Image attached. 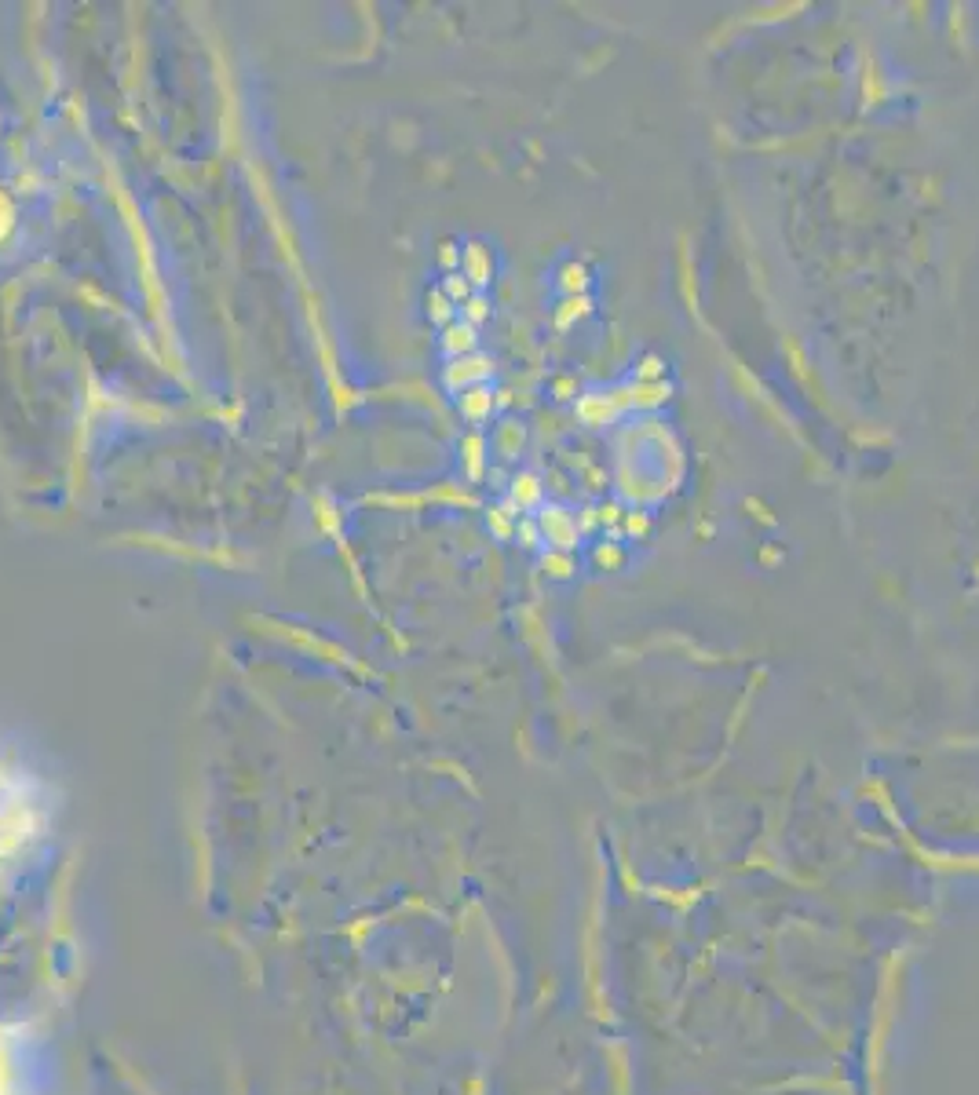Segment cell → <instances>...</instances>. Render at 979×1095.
Listing matches in <instances>:
<instances>
[{"mask_svg":"<svg viewBox=\"0 0 979 1095\" xmlns=\"http://www.w3.org/2000/svg\"><path fill=\"white\" fill-rule=\"evenodd\" d=\"M33 826V803L26 800L22 785L0 767V851L15 847Z\"/></svg>","mask_w":979,"mask_h":1095,"instance_id":"obj_1","label":"cell"},{"mask_svg":"<svg viewBox=\"0 0 979 1095\" xmlns=\"http://www.w3.org/2000/svg\"><path fill=\"white\" fill-rule=\"evenodd\" d=\"M538 530H541V540H545V548H552V552H577L582 548V540H585V533H582V526H577V515L570 512V508H563V505H545L538 508Z\"/></svg>","mask_w":979,"mask_h":1095,"instance_id":"obj_2","label":"cell"},{"mask_svg":"<svg viewBox=\"0 0 979 1095\" xmlns=\"http://www.w3.org/2000/svg\"><path fill=\"white\" fill-rule=\"evenodd\" d=\"M490 377H494V361H490V354H464V358H450L447 361V369H442V387H447L450 395H461V391H468V387H479V384H490Z\"/></svg>","mask_w":979,"mask_h":1095,"instance_id":"obj_3","label":"cell"},{"mask_svg":"<svg viewBox=\"0 0 979 1095\" xmlns=\"http://www.w3.org/2000/svg\"><path fill=\"white\" fill-rule=\"evenodd\" d=\"M574 413H577V420H582L585 428L600 431V428L617 424L621 409H617V402H614V395L607 387V391H582V395H577V402H574Z\"/></svg>","mask_w":979,"mask_h":1095,"instance_id":"obj_4","label":"cell"},{"mask_svg":"<svg viewBox=\"0 0 979 1095\" xmlns=\"http://www.w3.org/2000/svg\"><path fill=\"white\" fill-rule=\"evenodd\" d=\"M457 413H461V420H464L472 431H479L490 417L498 413V391L490 387V384H479V387L461 391V395H457Z\"/></svg>","mask_w":979,"mask_h":1095,"instance_id":"obj_5","label":"cell"},{"mask_svg":"<svg viewBox=\"0 0 979 1095\" xmlns=\"http://www.w3.org/2000/svg\"><path fill=\"white\" fill-rule=\"evenodd\" d=\"M505 505L515 512V515H538V508L545 505V482L530 471H519L508 486V500Z\"/></svg>","mask_w":979,"mask_h":1095,"instance_id":"obj_6","label":"cell"},{"mask_svg":"<svg viewBox=\"0 0 979 1095\" xmlns=\"http://www.w3.org/2000/svg\"><path fill=\"white\" fill-rule=\"evenodd\" d=\"M461 274L472 282L475 293L490 289V282H494V252H490L482 242H464V249H461Z\"/></svg>","mask_w":979,"mask_h":1095,"instance_id":"obj_7","label":"cell"},{"mask_svg":"<svg viewBox=\"0 0 979 1095\" xmlns=\"http://www.w3.org/2000/svg\"><path fill=\"white\" fill-rule=\"evenodd\" d=\"M438 347H442V354H447V361L450 358H464V354H475L479 351V329H472L468 322H450L447 329H442V336H438Z\"/></svg>","mask_w":979,"mask_h":1095,"instance_id":"obj_8","label":"cell"},{"mask_svg":"<svg viewBox=\"0 0 979 1095\" xmlns=\"http://www.w3.org/2000/svg\"><path fill=\"white\" fill-rule=\"evenodd\" d=\"M556 289H559L563 296H589V289H592V270H589L585 263H577V259L559 263V270H556Z\"/></svg>","mask_w":979,"mask_h":1095,"instance_id":"obj_9","label":"cell"},{"mask_svg":"<svg viewBox=\"0 0 979 1095\" xmlns=\"http://www.w3.org/2000/svg\"><path fill=\"white\" fill-rule=\"evenodd\" d=\"M486 453H490V438L482 431H468L461 438V461H464V471H468L472 482H479L482 471H486Z\"/></svg>","mask_w":979,"mask_h":1095,"instance_id":"obj_10","label":"cell"},{"mask_svg":"<svg viewBox=\"0 0 979 1095\" xmlns=\"http://www.w3.org/2000/svg\"><path fill=\"white\" fill-rule=\"evenodd\" d=\"M523 442H526V428L519 420H501L498 431H494V453L501 461H512V456L523 453Z\"/></svg>","mask_w":979,"mask_h":1095,"instance_id":"obj_11","label":"cell"},{"mask_svg":"<svg viewBox=\"0 0 979 1095\" xmlns=\"http://www.w3.org/2000/svg\"><path fill=\"white\" fill-rule=\"evenodd\" d=\"M589 314H592V296H563V303L556 307V326L570 329Z\"/></svg>","mask_w":979,"mask_h":1095,"instance_id":"obj_12","label":"cell"},{"mask_svg":"<svg viewBox=\"0 0 979 1095\" xmlns=\"http://www.w3.org/2000/svg\"><path fill=\"white\" fill-rule=\"evenodd\" d=\"M424 303H428V318H431V322H435L438 329H447L450 322H457V318H461V310L450 303V296L442 293L438 285H431V293H428V300H424Z\"/></svg>","mask_w":979,"mask_h":1095,"instance_id":"obj_13","label":"cell"},{"mask_svg":"<svg viewBox=\"0 0 979 1095\" xmlns=\"http://www.w3.org/2000/svg\"><path fill=\"white\" fill-rule=\"evenodd\" d=\"M519 519H523V515H515V512L505 505V500H501V505H494V508H486V526H490V533H494L498 540H512Z\"/></svg>","mask_w":979,"mask_h":1095,"instance_id":"obj_14","label":"cell"},{"mask_svg":"<svg viewBox=\"0 0 979 1095\" xmlns=\"http://www.w3.org/2000/svg\"><path fill=\"white\" fill-rule=\"evenodd\" d=\"M665 373H669V365H665L661 354H640L629 380H636V384H665Z\"/></svg>","mask_w":979,"mask_h":1095,"instance_id":"obj_15","label":"cell"},{"mask_svg":"<svg viewBox=\"0 0 979 1095\" xmlns=\"http://www.w3.org/2000/svg\"><path fill=\"white\" fill-rule=\"evenodd\" d=\"M541 570L552 581H570V577H577V559L570 552H552V548H545V552H541Z\"/></svg>","mask_w":979,"mask_h":1095,"instance_id":"obj_16","label":"cell"},{"mask_svg":"<svg viewBox=\"0 0 979 1095\" xmlns=\"http://www.w3.org/2000/svg\"><path fill=\"white\" fill-rule=\"evenodd\" d=\"M592 563L600 566V570H621L629 563V552L621 548V540H600L596 548H592Z\"/></svg>","mask_w":979,"mask_h":1095,"instance_id":"obj_17","label":"cell"},{"mask_svg":"<svg viewBox=\"0 0 979 1095\" xmlns=\"http://www.w3.org/2000/svg\"><path fill=\"white\" fill-rule=\"evenodd\" d=\"M438 289H442V293H447V296H450V303H454L457 310H461V307H464V303H468V300L475 296V289H472V282L464 278V274H461V270H454V274H442V282H438Z\"/></svg>","mask_w":979,"mask_h":1095,"instance_id":"obj_18","label":"cell"},{"mask_svg":"<svg viewBox=\"0 0 979 1095\" xmlns=\"http://www.w3.org/2000/svg\"><path fill=\"white\" fill-rule=\"evenodd\" d=\"M617 533L626 537V540H643V537H651V512H626L621 515V526H617Z\"/></svg>","mask_w":979,"mask_h":1095,"instance_id":"obj_19","label":"cell"},{"mask_svg":"<svg viewBox=\"0 0 979 1095\" xmlns=\"http://www.w3.org/2000/svg\"><path fill=\"white\" fill-rule=\"evenodd\" d=\"M490 310H494V307H490V296H486V293H475V296L461 307V322H468L472 329H482V326L490 322Z\"/></svg>","mask_w":979,"mask_h":1095,"instance_id":"obj_20","label":"cell"},{"mask_svg":"<svg viewBox=\"0 0 979 1095\" xmlns=\"http://www.w3.org/2000/svg\"><path fill=\"white\" fill-rule=\"evenodd\" d=\"M515 537H519V544L526 548V552H545V540H541V530H538V519L533 515H523L519 522H515Z\"/></svg>","mask_w":979,"mask_h":1095,"instance_id":"obj_21","label":"cell"},{"mask_svg":"<svg viewBox=\"0 0 979 1095\" xmlns=\"http://www.w3.org/2000/svg\"><path fill=\"white\" fill-rule=\"evenodd\" d=\"M438 267H442V274L461 270V249H457V242H442V245H438Z\"/></svg>","mask_w":979,"mask_h":1095,"instance_id":"obj_22","label":"cell"},{"mask_svg":"<svg viewBox=\"0 0 979 1095\" xmlns=\"http://www.w3.org/2000/svg\"><path fill=\"white\" fill-rule=\"evenodd\" d=\"M596 515H600V526H603V530L617 533V526H621V515H626V512H621V505H614V500H610V505L596 508Z\"/></svg>","mask_w":979,"mask_h":1095,"instance_id":"obj_23","label":"cell"},{"mask_svg":"<svg viewBox=\"0 0 979 1095\" xmlns=\"http://www.w3.org/2000/svg\"><path fill=\"white\" fill-rule=\"evenodd\" d=\"M556 391H559L556 398H574V395H570V391H574V384H570V380H559V387H556Z\"/></svg>","mask_w":979,"mask_h":1095,"instance_id":"obj_24","label":"cell"}]
</instances>
